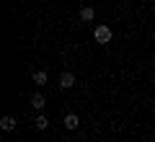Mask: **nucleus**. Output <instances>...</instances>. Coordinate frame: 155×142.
I'll return each instance as SVG.
<instances>
[{"instance_id":"obj_1","label":"nucleus","mask_w":155,"mask_h":142,"mask_svg":"<svg viewBox=\"0 0 155 142\" xmlns=\"http://www.w3.org/2000/svg\"><path fill=\"white\" fill-rule=\"evenodd\" d=\"M93 39H96L98 44H109V41H111V28L104 26V23L96 26V28H93Z\"/></svg>"},{"instance_id":"obj_2","label":"nucleus","mask_w":155,"mask_h":142,"mask_svg":"<svg viewBox=\"0 0 155 142\" xmlns=\"http://www.w3.org/2000/svg\"><path fill=\"white\" fill-rule=\"evenodd\" d=\"M75 83H78V80H75V75H72V72H62V75L57 78V85H60L62 91H70Z\"/></svg>"},{"instance_id":"obj_3","label":"nucleus","mask_w":155,"mask_h":142,"mask_svg":"<svg viewBox=\"0 0 155 142\" xmlns=\"http://www.w3.org/2000/svg\"><path fill=\"white\" fill-rule=\"evenodd\" d=\"M0 129H3V132H13V129H16V119H13L11 114H5L3 119H0Z\"/></svg>"},{"instance_id":"obj_4","label":"nucleus","mask_w":155,"mask_h":142,"mask_svg":"<svg viewBox=\"0 0 155 142\" xmlns=\"http://www.w3.org/2000/svg\"><path fill=\"white\" fill-rule=\"evenodd\" d=\"M31 106H34L36 111H41V109L47 106V98L41 96V93H34V96H31Z\"/></svg>"},{"instance_id":"obj_5","label":"nucleus","mask_w":155,"mask_h":142,"mask_svg":"<svg viewBox=\"0 0 155 142\" xmlns=\"http://www.w3.org/2000/svg\"><path fill=\"white\" fill-rule=\"evenodd\" d=\"M78 124H80V119H78V114H67L65 116V129H78Z\"/></svg>"},{"instance_id":"obj_6","label":"nucleus","mask_w":155,"mask_h":142,"mask_svg":"<svg viewBox=\"0 0 155 142\" xmlns=\"http://www.w3.org/2000/svg\"><path fill=\"white\" fill-rule=\"evenodd\" d=\"M93 18H96V11L91 5H85L83 11H80V21H93Z\"/></svg>"},{"instance_id":"obj_7","label":"nucleus","mask_w":155,"mask_h":142,"mask_svg":"<svg viewBox=\"0 0 155 142\" xmlns=\"http://www.w3.org/2000/svg\"><path fill=\"white\" fill-rule=\"evenodd\" d=\"M31 80L36 83V85H44V83H47V72H44V70H36V72L31 75Z\"/></svg>"},{"instance_id":"obj_8","label":"nucleus","mask_w":155,"mask_h":142,"mask_svg":"<svg viewBox=\"0 0 155 142\" xmlns=\"http://www.w3.org/2000/svg\"><path fill=\"white\" fill-rule=\"evenodd\" d=\"M34 127H36V129H47V127H49V119L39 114V116H36V121H34Z\"/></svg>"}]
</instances>
